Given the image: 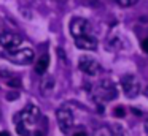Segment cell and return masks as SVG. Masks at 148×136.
<instances>
[{
	"mask_svg": "<svg viewBox=\"0 0 148 136\" xmlns=\"http://www.w3.org/2000/svg\"><path fill=\"white\" fill-rule=\"evenodd\" d=\"M116 97H118V90H116L115 84L107 81V79L100 81L92 90V98H94V101L99 103V104L112 101V100H115Z\"/></svg>",
	"mask_w": 148,
	"mask_h": 136,
	"instance_id": "obj_1",
	"label": "cell"
},
{
	"mask_svg": "<svg viewBox=\"0 0 148 136\" xmlns=\"http://www.w3.org/2000/svg\"><path fill=\"white\" fill-rule=\"evenodd\" d=\"M10 62L18 63V65H26V63H30L34 60V51L29 49V47H24V49H16V51H10V52L5 54Z\"/></svg>",
	"mask_w": 148,
	"mask_h": 136,
	"instance_id": "obj_2",
	"label": "cell"
},
{
	"mask_svg": "<svg viewBox=\"0 0 148 136\" xmlns=\"http://www.w3.org/2000/svg\"><path fill=\"white\" fill-rule=\"evenodd\" d=\"M121 87H123V92L127 98H134L138 95L140 92V82L137 81V78L132 74H126L121 78Z\"/></svg>",
	"mask_w": 148,
	"mask_h": 136,
	"instance_id": "obj_3",
	"label": "cell"
},
{
	"mask_svg": "<svg viewBox=\"0 0 148 136\" xmlns=\"http://www.w3.org/2000/svg\"><path fill=\"white\" fill-rule=\"evenodd\" d=\"M56 117H58V123L59 128H61L62 133H67L70 130V127L73 125V112L69 106H61L56 112Z\"/></svg>",
	"mask_w": 148,
	"mask_h": 136,
	"instance_id": "obj_4",
	"label": "cell"
},
{
	"mask_svg": "<svg viewBox=\"0 0 148 136\" xmlns=\"http://www.w3.org/2000/svg\"><path fill=\"white\" fill-rule=\"evenodd\" d=\"M21 43H23L21 37L13 33V32H3V33H0V46L3 47L7 52L19 49Z\"/></svg>",
	"mask_w": 148,
	"mask_h": 136,
	"instance_id": "obj_5",
	"label": "cell"
},
{
	"mask_svg": "<svg viewBox=\"0 0 148 136\" xmlns=\"http://www.w3.org/2000/svg\"><path fill=\"white\" fill-rule=\"evenodd\" d=\"M21 119V122L26 123V125H34V123H38L42 116H40V109L35 106V104H27L21 114L18 116Z\"/></svg>",
	"mask_w": 148,
	"mask_h": 136,
	"instance_id": "obj_6",
	"label": "cell"
},
{
	"mask_svg": "<svg viewBox=\"0 0 148 136\" xmlns=\"http://www.w3.org/2000/svg\"><path fill=\"white\" fill-rule=\"evenodd\" d=\"M70 32L75 38L78 37H86L91 33V24L83 18H75L70 22Z\"/></svg>",
	"mask_w": 148,
	"mask_h": 136,
	"instance_id": "obj_7",
	"label": "cell"
},
{
	"mask_svg": "<svg viewBox=\"0 0 148 136\" xmlns=\"http://www.w3.org/2000/svg\"><path fill=\"white\" fill-rule=\"evenodd\" d=\"M78 68H80L83 73H86V74L94 76V74H97V71H99V63H97L92 57L83 55V57H80V60H78Z\"/></svg>",
	"mask_w": 148,
	"mask_h": 136,
	"instance_id": "obj_8",
	"label": "cell"
},
{
	"mask_svg": "<svg viewBox=\"0 0 148 136\" xmlns=\"http://www.w3.org/2000/svg\"><path fill=\"white\" fill-rule=\"evenodd\" d=\"M75 44H77V47L84 49V51H94V49H97V40L94 37H91V35L75 38Z\"/></svg>",
	"mask_w": 148,
	"mask_h": 136,
	"instance_id": "obj_9",
	"label": "cell"
},
{
	"mask_svg": "<svg viewBox=\"0 0 148 136\" xmlns=\"http://www.w3.org/2000/svg\"><path fill=\"white\" fill-rule=\"evenodd\" d=\"M48 65H49V57H48V54H43V55L38 59L37 65H35V73H38V74H45Z\"/></svg>",
	"mask_w": 148,
	"mask_h": 136,
	"instance_id": "obj_10",
	"label": "cell"
},
{
	"mask_svg": "<svg viewBox=\"0 0 148 136\" xmlns=\"http://www.w3.org/2000/svg\"><path fill=\"white\" fill-rule=\"evenodd\" d=\"M53 87H54V81H53V78L45 79V81H42V84H40V90H42V93H43V95L49 93Z\"/></svg>",
	"mask_w": 148,
	"mask_h": 136,
	"instance_id": "obj_11",
	"label": "cell"
},
{
	"mask_svg": "<svg viewBox=\"0 0 148 136\" xmlns=\"http://www.w3.org/2000/svg\"><path fill=\"white\" fill-rule=\"evenodd\" d=\"M16 131L19 136H32L30 135V130L27 128V125L23 122H19V120H16Z\"/></svg>",
	"mask_w": 148,
	"mask_h": 136,
	"instance_id": "obj_12",
	"label": "cell"
},
{
	"mask_svg": "<svg viewBox=\"0 0 148 136\" xmlns=\"http://www.w3.org/2000/svg\"><path fill=\"white\" fill-rule=\"evenodd\" d=\"M94 136H112V131H110L107 127H102V128H99L94 133Z\"/></svg>",
	"mask_w": 148,
	"mask_h": 136,
	"instance_id": "obj_13",
	"label": "cell"
},
{
	"mask_svg": "<svg viewBox=\"0 0 148 136\" xmlns=\"http://www.w3.org/2000/svg\"><path fill=\"white\" fill-rule=\"evenodd\" d=\"M7 84L10 85V87H21V81H19V79H16V78H14V79H8Z\"/></svg>",
	"mask_w": 148,
	"mask_h": 136,
	"instance_id": "obj_14",
	"label": "cell"
},
{
	"mask_svg": "<svg viewBox=\"0 0 148 136\" xmlns=\"http://www.w3.org/2000/svg\"><path fill=\"white\" fill-rule=\"evenodd\" d=\"M119 6H131L134 3V0H115Z\"/></svg>",
	"mask_w": 148,
	"mask_h": 136,
	"instance_id": "obj_15",
	"label": "cell"
},
{
	"mask_svg": "<svg viewBox=\"0 0 148 136\" xmlns=\"http://www.w3.org/2000/svg\"><path fill=\"white\" fill-rule=\"evenodd\" d=\"M113 128H115V131H113V135H115V136H124V130H123L119 125H115Z\"/></svg>",
	"mask_w": 148,
	"mask_h": 136,
	"instance_id": "obj_16",
	"label": "cell"
},
{
	"mask_svg": "<svg viewBox=\"0 0 148 136\" xmlns=\"http://www.w3.org/2000/svg\"><path fill=\"white\" fill-rule=\"evenodd\" d=\"M124 109H123V108H116V109H115V116L116 117H124Z\"/></svg>",
	"mask_w": 148,
	"mask_h": 136,
	"instance_id": "obj_17",
	"label": "cell"
},
{
	"mask_svg": "<svg viewBox=\"0 0 148 136\" xmlns=\"http://www.w3.org/2000/svg\"><path fill=\"white\" fill-rule=\"evenodd\" d=\"M142 49H143V52L148 54V38H143V40H142Z\"/></svg>",
	"mask_w": 148,
	"mask_h": 136,
	"instance_id": "obj_18",
	"label": "cell"
},
{
	"mask_svg": "<svg viewBox=\"0 0 148 136\" xmlns=\"http://www.w3.org/2000/svg\"><path fill=\"white\" fill-rule=\"evenodd\" d=\"M73 136H88V135H86V131H78V133H75Z\"/></svg>",
	"mask_w": 148,
	"mask_h": 136,
	"instance_id": "obj_19",
	"label": "cell"
},
{
	"mask_svg": "<svg viewBox=\"0 0 148 136\" xmlns=\"http://www.w3.org/2000/svg\"><path fill=\"white\" fill-rule=\"evenodd\" d=\"M0 136H10V135H8V131H0Z\"/></svg>",
	"mask_w": 148,
	"mask_h": 136,
	"instance_id": "obj_20",
	"label": "cell"
},
{
	"mask_svg": "<svg viewBox=\"0 0 148 136\" xmlns=\"http://www.w3.org/2000/svg\"><path fill=\"white\" fill-rule=\"evenodd\" d=\"M145 97H147V98H148V87H147V89H145Z\"/></svg>",
	"mask_w": 148,
	"mask_h": 136,
	"instance_id": "obj_21",
	"label": "cell"
},
{
	"mask_svg": "<svg viewBox=\"0 0 148 136\" xmlns=\"http://www.w3.org/2000/svg\"><path fill=\"white\" fill-rule=\"evenodd\" d=\"M145 130H147V131H148V120H147V122H145Z\"/></svg>",
	"mask_w": 148,
	"mask_h": 136,
	"instance_id": "obj_22",
	"label": "cell"
}]
</instances>
